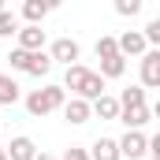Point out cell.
I'll list each match as a JSON object with an SVG mask.
<instances>
[{"instance_id": "1", "label": "cell", "mask_w": 160, "mask_h": 160, "mask_svg": "<svg viewBox=\"0 0 160 160\" xmlns=\"http://www.w3.org/2000/svg\"><path fill=\"white\" fill-rule=\"evenodd\" d=\"M63 89H75V93H78V101L93 104L97 97H104V78H101L97 71H89V67L75 63V67H67V71H63Z\"/></svg>"}, {"instance_id": "2", "label": "cell", "mask_w": 160, "mask_h": 160, "mask_svg": "<svg viewBox=\"0 0 160 160\" xmlns=\"http://www.w3.org/2000/svg\"><path fill=\"white\" fill-rule=\"evenodd\" d=\"M56 108H63V86H45V89H34L26 97V112L30 116H48Z\"/></svg>"}, {"instance_id": "3", "label": "cell", "mask_w": 160, "mask_h": 160, "mask_svg": "<svg viewBox=\"0 0 160 160\" xmlns=\"http://www.w3.org/2000/svg\"><path fill=\"white\" fill-rule=\"evenodd\" d=\"M116 145H119V160L123 157H127V160H142L145 153H149V138H145L142 130H127Z\"/></svg>"}, {"instance_id": "4", "label": "cell", "mask_w": 160, "mask_h": 160, "mask_svg": "<svg viewBox=\"0 0 160 160\" xmlns=\"http://www.w3.org/2000/svg\"><path fill=\"white\" fill-rule=\"evenodd\" d=\"M160 86V52H145L142 56V89H157Z\"/></svg>"}, {"instance_id": "5", "label": "cell", "mask_w": 160, "mask_h": 160, "mask_svg": "<svg viewBox=\"0 0 160 160\" xmlns=\"http://www.w3.org/2000/svg\"><path fill=\"white\" fill-rule=\"evenodd\" d=\"M78 41H71V38H60L56 45H52V52H48V60L52 63H67V67H75V60H78Z\"/></svg>"}, {"instance_id": "6", "label": "cell", "mask_w": 160, "mask_h": 160, "mask_svg": "<svg viewBox=\"0 0 160 160\" xmlns=\"http://www.w3.org/2000/svg\"><path fill=\"white\" fill-rule=\"evenodd\" d=\"M116 48H119V56L127 60V56H145L149 48H145V38L138 34V30H127L119 41H116Z\"/></svg>"}, {"instance_id": "7", "label": "cell", "mask_w": 160, "mask_h": 160, "mask_svg": "<svg viewBox=\"0 0 160 160\" xmlns=\"http://www.w3.org/2000/svg\"><path fill=\"white\" fill-rule=\"evenodd\" d=\"M4 153H8V160H34L38 157V145L26 134H19V138H11V145H4Z\"/></svg>"}, {"instance_id": "8", "label": "cell", "mask_w": 160, "mask_h": 160, "mask_svg": "<svg viewBox=\"0 0 160 160\" xmlns=\"http://www.w3.org/2000/svg\"><path fill=\"white\" fill-rule=\"evenodd\" d=\"M41 45H45V30L41 26H22L19 30V48L22 52H41Z\"/></svg>"}, {"instance_id": "9", "label": "cell", "mask_w": 160, "mask_h": 160, "mask_svg": "<svg viewBox=\"0 0 160 160\" xmlns=\"http://www.w3.org/2000/svg\"><path fill=\"white\" fill-rule=\"evenodd\" d=\"M149 116H153V112H149L145 104H142V108H123L119 112V119L127 123V130H142V127L149 123Z\"/></svg>"}, {"instance_id": "10", "label": "cell", "mask_w": 160, "mask_h": 160, "mask_svg": "<svg viewBox=\"0 0 160 160\" xmlns=\"http://www.w3.org/2000/svg\"><path fill=\"white\" fill-rule=\"evenodd\" d=\"M89 112H97L101 119H119V101L104 93V97H97V101L89 104Z\"/></svg>"}, {"instance_id": "11", "label": "cell", "mask_w": 160, "mask_h": 160, "mask_svg": "<svg viewBox=\"0 0 160 160\" xmlns=\"http://www.w3.org/2000/svg\"><path fill=\"white\" fill-rule=\"evenodd\" d=\"M89 160H119V145H116L112 138H97V142H93Z\"/></svg>"}, {"instance_id": "12", "label": "cell", "mask_w": 160, "mask_h": 160, "mask_svg": "<svg viewBox=\"0 0 160 160\" xmlns=\"http://www.w3.org/2000/svg\"><path fill=\"white\" fill-rule=\"evenodd\" d=\"M63 116H67V123H75V127H78V123H86L93 112H89V104H86V101L75 97V101H67V104H63Z\"/></svg>"}, {"instance_id": "13", "label": "cell", "mask_w": 160, "mask_h": 160, "mask_svg": "<svg viewBox=\"0 0 160 160\" xmlns=\"http://www.w3.org/2000/svg\"><path fill=\"white\" fill-rule=\"evenodd\" d=\"M142 104H145V89L142 86H127L123 97H119V112L123 108H142Z\"/></svg>"}, {"instance_id": "14", "label": "cell", "mask_w": 160, "mask_h": 160, "mask_svg": "<svg viewBox=\"0 0 160 160\" xmlns=\"http://www.w3.org/2000/svg\"><path fill=\"white\" fill-rule=\"evenodd\" d=\"M123 71H127V60H123V56H108V60H101V71H97V75H101V78H119Z\"/></svg>"}, {"instance_id": "15", "label": "cell", "mask_w": 160, "mask_h": 160, "mask_svg": "<svg viewBox=\"0 0 160 160\" xmlns=\"http://www.w3.org/2000/svg\"><path fill=\"white\" fill-rule=\"evenodd\" d=\"M52 71V60H48V52H30V63H26V75H48Z\"/></svg>"}, {"instance_id": "16", "label": "cell", "mask_w": 160, "mask_h": 160, "mask_svg": "<svg viewBox=\"0 0 160 160\" xmlns=\"http://www.w3.org/2000/svg\"><path fill=\"white\" fill-rule=\"evenodd\" d=\"M19 101V82L11 75H0V104H15Z\"/></svg>"}, {"instance_id": "17", "label": "cell", "mask_w": 160, "mask_h": 160, "mask_svg": "<svg viewBox=\"0 0 160 160\" xmlns=\"http://www.w3.org/2000/svg\"><path fill=\"white\" fill-rule=\"evenodd\" d=\"M22 15L30 19V26H38L41 19L48 15V4H41V0H26V4H22Z\"/></svg>"}, {"instance_id": "18", "label": "cell", "mask_w": 160, "mask_h": 160, "mask_svg": "<svg viewBox=\"0 0 160 160\" xmlns=\"http://www.w3.org/2000/svg\"><path fill=\"white\" fill-rule=\"evenodd\" d=\"M11 34H19V19L11 11H0V38H11Z\"/></svg>"}, {"instance_id": "19", "label": "cell", "mask_w": 160, "mask_h": 160, "mask_svg": "<svg viewBox=\"0 0 160 160\" xmlns=\"http://www.w3.org/2000/svg\"><path fill=\"white\" fill-rule=\"evenodd\" d=\"M97 56H101V60H108V56H119L116 38H101V41H97Z\"/></svg>"}, {"instance_id": "20", "label": "cell", "mask_w": 160, "mask_h": 160, "mask_svg": "<svg viewBox=\"0 0 160 160\" xmlns=\"http://www.w3.org/2000/svg\"><path fill=\"white\" fill-rule=\"evenodd\" d=\"M142 38H145V45H160V19H153V22L145 26V34H142Z\"/></svg>"}, {"instance_id": "21", "label": "cell", "mask_w": 160, "mask_h": 160, "mask_svg": "<svg viewBox=\"0 0 160 160\" xmlns=\"http://www.w3.org/2000/svg\"><path fill=\"white\" fill-rule=\"evenodd\" d=\"M8 60H11V67H15V71H26V63H30V52H22V48H15V52H11Z\"/></svg>"}, {"instance_id": "22", "label": "cell", "mask_w": 160, "mask_h": 160, "mask_svg": "<svg viewBox=\"0 0 160 160\" xmlns=\"http://www.w3.org/2000/svg\"><path fill=\"white\" fill-rule=\"evenodd\" d=\"M116 11H119V15H138V11H142V0H119Z\"/></svg>"}, {"instance_id": "23", "label": "cell", "mask_w": 160, "mask_h": 160, "mask_svg": "<svg viewBox=\"0 0 160 160\" xmlns=\"http://www.w3.org/2000/svg\"><path fill=\"white\" fill-rule=\"evenodd\" d=\"M63 160H89V153H86V149H78V145H71V149H67V157Z\"/></svg>"}, {"instance_id": "24", "label": "cell", "mask_w": 160, "mask_h": 160, "mask_svg": "<svg viewBox=\"0 0 160 160\" xmlns=\"http://www.w3.org/2000/svg\"><path fill=\"white\" fill-rule=\"evenodd\" d=\"M149 157L160 160V134H153V138H149Z\"/></svg>"}, {"instance_id": "25", "label": "cell", "mask_w": 160, "mask_h": 160, "mask_svg": "<svg viewBox=\"0 0 160 160\" xmlns=\"http://www.w3.org/2000/svg\"><path fill=\"white\" fill-rule=\"evenodd\" d=\"M34 160H56V157H45V153H38V157H34Z\"/></svg>"}, {"instance_id": "26", "label": "cell", "mask_w": 160, "mask_h": 160, "mask_svg": "<svg viewBox=\"0 0 160 160\" xmlns=\"http://www.w3.org/2000/svg\"><path fill=\"white\" fill-rule=\"evenodd\" d=\"M0 160H8V153H4V145H0Z\"/></svg>"}, {"instance_id": "27", "label": "cell", "mask_w": 160, "mask_h": 160, "mask_svg": "<svg viewBox=\"0 0 160 160\" xmlns=\"http://www.w3.org/2000/svg\"><path fill=\"white\" fill-rule=\"evenodd\" d=\"M0 11H4V4H0Z\"/></svg>"}]
</instances>
